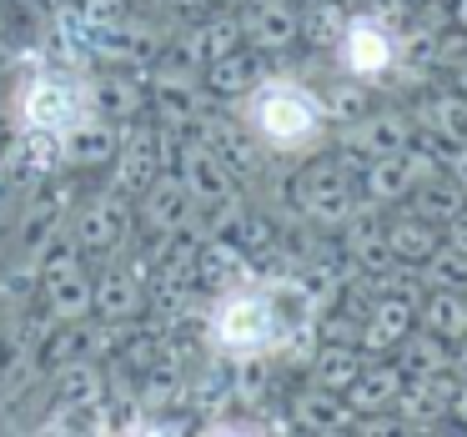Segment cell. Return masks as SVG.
I'll list each match as a JSON object with an SVG mask.
<instances>
[{"mask_svg": "<svg viewBox=\"0 0 467 437\" xmlns=\"http://www.w3.org/2000/svg\"><path fill=\"white\" fill-rule=\"evenodd\" d=\"M236 16H242V36L256 56H282L302 46V5L296 0H246Z\"/></svg>", "mask_w": 467, "mask_h": 437, "instance_id": "cell-9", "label": "cell"}, {"mask_svg": "<svg viewBox=\"0 0 467 437\" xmlns=\"http://www.w3.org/2000/svg\"><path fill=\"white\" fill-rule=\"evenodd\" d=\"M286 407H292L286 422H292L296 432H317V437L352 432V422H357L347 392H332V387H317V382H306L302 392H292V402H286Z\"/></svg>", "mask_w": 467, "mask_h": 437, "instance_id": "cell-14", "label": "cell"}, {"mask_svg": "<svg viewBox=\"0 0 467 437\" xmlns=\"http://www.w3.org/2000/svg\"><path fill=\"white\" fill-rule=\"evenodd\" d=\"M196 196L186 192V182L176 172H156L151 182L141 186V222L151 226L156 236H182V232H192V222H196Z\"/></svg>", "mask_w": 467, "mask_h": 437, "instance_id": "cell-11", "label": "cell"}, {"mask_svg": "<svg viewBox=\"0 0 467 437\" xmlns=\"http://www.w3.org/2000/svg\"><path fill=\"white\" fill-rule=\"evenodd\" d=\"M402 5H407V11H417V5H432V0H402Z\"/></svg>", "mask_w": 467, "mask_h": 437, "instance_id": "cell-36", "label": "cell"}, {"mask_svg": "<svg viewBox=\"0 0 467 437\" xmlns=\"http://www.w3.org/2000/svg\"><path fill=\"white\" fill-rule=\"evenodd\" d=\"M417 327V302L412 297H392V292H367L362 307V332H357V347L372 357H392L397 342Z\"/></svg>", "mask_w": 467, "mask_h": 437, "instance_id": "cell-10", "label": "cell"}, {"mask_svg": "<svg viewBox=\"0 0 467 437\" xmlns=\"http://www.w3.org/2000/svg\"><path fill=\"white\" fill-rule=\"evenodd\" d=\"M56 146H61V161L101 172V166H111L116 151H121V131H116V121H106V116H86L81 126L56 136Z\"/></svg>", "mask_w": 467, "mask_h": 437, "instance_id": "cell-19", "label": "cell"}, {"mask_svg": "<svg viewBox=\"0 0 467 437\" xmlns=\"http://www.w3.org/2000/svg\"><path fill=\"white\" fill-rule=\"evenodd\" d=\"M442 172L467 192V141H462V146H442Z\"/></svg>", "mask_w": 467, "mask_h": 437, "instance_id": "cell-29", "label": "cell"}, {"mask_svg": "<svg viewBox=\"0 0 467 437\" xmlns=\"http://www.w3.org/2000/svg\"><path fill=\"white\" fill-rule=\"evenodd\" d=\"M126 226H131V212H126L121 196L116 192L91 196V202L81 206V216H76V246H81V256L116 252V246L126 242Z\"/></svg>", "mask_w": 467, "mask_h": 437, "instance_id": "cell-16", "label": "cell"}, {"mask_svg": "<svg viewBox=\"0 0 467 437\" xmlns=\"http://www.w3.org/2000/svg\"><path fill=\"white\" fill-rule=\"evenodd\" d=\"M447 422H452V427H462V432H467V382H457L452 407H447Z\"/></svg>", "mask_w": 467, "mask_h": 437, "instance_id": "cell-30", "label": "cell"}, {"mask_svg": "<svg viewBox=\"0 0 467 437\" xmlns=\"http://www.w3.org/2000/svg\"><path fill=\"white\" fill-rule=\"evenodd\" d=\"M417 327L437 332L442 342H462L467 337V292H452V286H422V297H417Z\"/></svg>", "mask_w": 467, "mask_h": 437, "instance_id": "cell-23", "label": "cell"}, {"mask_svg": "<svg viewBox=\"0 0 467 437\" xmlns=\"http://www.w3.org/2000/svg\"><path fill=\"white\" fill-rule=\"evenodd\" d=\"M407 111H412L417 131L432 136V141H442V146L467 141V96L457 91V86H447V76L417 86V91L407 96Z\"/></svg>", "mask_w": 467, "mask_h": 437, "instance_id": "cell-8", "label": "cell"}, {"mask_svg": "<svg viewBox=\"0 0 467 437\" xmlns=\"http://www.w3.org/2000/svg\"><path fill=\"white\" fill-rule=\"evenodd\" d=\"M422 286H452V292H467V246L462 242L437 246V252L422 262Z\"/></svg>", "mask_w": 467, "mask_h": 437, "instance_id": "cell-27", "label": "cell"}, {"mask_svg": "<svg viewBox=\"0 0 467 437\" xmlns=\"http://www.w3.org/2000/svg\"><path fill=\"white\" fill-rule=\"evenodd\" d=\"M296 327H317V322H296L282 307V286L262 282V286H226L206 312V337L216 352L226 357H256V352H282L292 342Z\"/></svg>", "mask_w": 467, "mask_h": 437, "instance_id": "cell-2", "label": "cell"}, {"mask_svg": "<svg viewBox=\"0 0 467 437\" xmlns=\"http://www.w3.org/2000/svg\"><path fill=\"white\" fill-rule=\"evenodd\" d=\"M367 357L372 352H362L357 342H327L322 337V347L306 357V382L332 387V392H347V387L357 382V372L367 367Z\"/></svg>", "mask_w": 467, "mask_h": 437, "instance_id": "cell-22", "label": "cell"}, {"mask_svg": "<svg viewBox=\"0 0 467 437\" xmlns=\"http://www.w3.org/2000/svg\"><path fill=\"white\" fill-rule=\"evenodd\" d=\"M362 166L367 161L352 156L347 146H337V151H306L302 166L292 172V192H286L292 196V212L302 222H312L317 232H337L362 206V182H357Z\"/></svg>", "mask_w": 467, "mask_h": 437, "instance_id": "cell-3", "label": "cell"}, {"mask_svg": "<svg viewBox=\"0 0 467 437\" xmlns=\"http://www.w3.org/2000/svg\"><path fill=\"white\" fill-rule=\"evenodd\" d=\"M397 367H402L407 377H427V372H447L452 367V342H442L437 332H427V327H412V332L397 342Z\"/></svg>", "mask_w": 467, "mask_h": 437, "instance_id": "cell-25", "label": "cell"}, {"mask_svg": "<svg viewBox=\"0 0 467 437\" xmlns=\"http://www.w3.org/2000/svg\"><path fill=\"white\" fill-rule=\"evenodd\" d=\"M236 46H246L242 16H236V5H216L212 16H202V21H196L192 31H186L182 41L171 46V56H182V61H192L196 71H202L206 61H216V56L236 51Z\"/></svg>", "mask_w": 467, "mask_h": 437, "instance_id": "cell-13", "label": "cell"}, {"mask_svg": "<svg viewBox=\"0 0 467 437\" xmlns=\"http://www.w3.org/2000/svg\"><path fill=\"white\" fill-rule=\"evenodd\" d=\"M266 71H262V61H256L252 46H236V51H226V56H216V61L202 66V86H206V96H216V101H242Z\"/></svg>", "mask_w": 467, "mask_h": 437, "instance_id": "cell-20", "label": "cell"}, {"mask_svg": "<svg viewBox=\"0 0 467 437\" xmlns=\"http://www.w3.org/2000/svg\"><path fill=\"white\" fill-rule=\"evenodd\" d=\"M171 156H176V176L186 182V192L196 196V206H202V212L226 206V202H236V196H242V176H236L232 166H226L196 131L192 136L176 131V151Z\"/></svg>", "mask_w": 467, "mask_h": 437, "instance_id": "cell-7", "label": "cell"}, {"mask_svg": "<svg viewBox=\"0 0 467 437\" xmlns=\"http://www.w3.org/2000/svg\"><path fill=\"white\" fill-rule=\"evenodd\" d=\"M332 136H337V146H347L352 156L372 161V156L407 151V146L417 141V121H412V111H407V101H372L362 116L332 126Z\"/></svg>", "mask_w": 467, "mask_h": 437, "instance_id": "cell-6", "label": "cell"}, {"mask_svg": "<svg viewBox=\"0 0 467 437\" xmlns=\"http://www.w3.org/2000/svg\"><path fill=\"white\" fill-rule=\"evenodd\" d=\"M91 96H96V116H106V121H131V116L146 106V96L136 91L131 81H121V76L91 86Z\"/></svg>", "mask_w": 467, "mask_h": 437, "instance_id": "cell-28", "label": "cell"}, {"mask_svg": "<svg viewBox=\"0 0 467 437\" xmlns=\"http://www.w3.org/2000/svg\"><path fill=\"white\" fill-rule=\"evenodd\" d=\"M447 242H462L467 246V212H462V222H457V226H447Z\"/></svg>", "mask_w": 467, "mask_h": 437, "instance_id": "cell-34", "label": "cell"}, {"mask_svg": "<svg viewBox=\"0 0 467 437\" xmlns=\"http://www.w3.org/2000/svg\"><path fill=\"white\" fill-rule=\"evenodd\" d=\"M402 206H412L417 216H427V222H437L447 232V226H457L462 222V212H467V192L452 182L447 172H437V176H427L422 186H417L412 196H407Z\"/></svg>", "mask_w": 467, "mask_h": 437, "instance_id": "cell-24", "label": "cell"}, {"mask_svg": "<svg viewBox=\"0 0 467 437\" xmlns=\"http://www.w3.org/2000/svg\"><path fill=\"white\" fill-rule=\"evenodd\" d=\"M16 116L26 131H46V136H66L71 126H81L86 116H96V96L81 76L66 71H36L16 96Z\"/></svg>", "mask_w": 467, "mask_h": 437, "instance_id": "cell-5", "label": "cell"}, {"mask_svg": "<svg viewBox=\"0 0 467 437\" xmlns=\"http://www.w3.org/2000/svg\"><path fill=\"white\" fill-rule=\"evenodd\" d=\"M442 242H447L442 226L427 222V216H417L412 206H392V212H387V246H392V262H407V266L422 272V262Z\"/></svg>", "mask_w": 467, "mask_h": 437, "instance_id": "cell-18", "label": "cell"}, {"mask_svg": "<svg viewBox=\"0 0 467 437\" xmlns=\"http://www.w3.org/2000/svg\"><path fill=\"white\" fill-rule=\"evenodd\" d=\"M347 5L342 0H327V5H312V11H302V41L317 46V51H332L337 41H342L347 31Z\"/></svg>", "mask_w": 467, "mask_h": 437, "instance_id": "cell-26", "label": "cell"}, {"mask_svg": "<svg viewBox=\"0 0 467 437\" xmlns=\"http://www.w3.org/2000/svg\"><path fill=\"white\" fill-rule=\"evenodd\" d=\"M296 5H302V11H312V5H327V0H296Z\"/></svg>", "mask_w": 467, "mask_h": 437, "instance_id": "cell-35", "label": "cell"}, {"mask_svg": "<svg viewBox=\"0 0 467 437\" xmlns=\"http://www.w3.org/2000/svg\"><path fill=\"white\" fill-rule=\"evenodd\" d=\"M342 5H347V11H352V5H362V0H342Z\"/></svg>", "mask_w": 467, "mask_h": 437, "instance_id": "cell-38", "label": "cell"}, {"mask_svg": "<svg viewBox=\"0 0 467 437\" xmlns=\"http://www.w3.org/2000/svg\"><path fill=\"white\" fill-rule=\"evenodd\" d=\"M402 56H407L402 26L387 21V16H377V11H367V5H352L342 41L332 46L337 71L357 76V81H367V86H377V91H382V86L397 76Z\"/></svg>", "mask_w": 467, "mask_h": 437, "instance_id": "cell-4", "label": "cell"}, {"mask_svg": "<svg viewBox=\"0 0 467 437\" xmlns=\"http://www.w3.org/2000/svg\"><path fill=\"white\" fill-rule=\"evenodd\" d=\"M457 377L447 372H427V377H407L402 397H397V417H402L407 432H437L447 427V407H452Z\"/></svg>", "mask_w": 467, "mask_h": 437, "instance_id": "cell-12", "label": "cell"}, {"mask_svg": "<svg viewBox=\"0 0 467 437\" xmlns=\"http://www.w3.org/2000/svg\"><path fill=\"white\" fill-rule=\"evenodd\" d=\"M212 5H242V0H212Z\"/></svg>", "mask_w": 467, "mask_h": 437, "instance_id": "cell-37", "label": "cell"}, {"mask_svg": "<svg viewBox=\"0 0 467 437\" xmlns=\"http://www.w3.org/2000/svg\"><path fill=\"white\" fill-rule=\"evenodd\" d=\"M447 86H457V91L467 96V56H462V61H457V66H452V71H447Z\"/></svg>", "mask_w": 467, "mask_h": 437, "instance_id": "cell-33", "label": "cell"}, {"mask_svg": "<svg viewBox=\"0 0 467 437\" xmlns=\"http://www.w3.org/2000/svg\"><path fill=\"white\" fill-rule=\"evenodd\" d=\"M447 21H452L457 31H467V0H447Z\"/></svg>", "mask_w": 467, "mask_h": 437, "instance_id": "cell-32", "label": "cell"}, {"mask_svg": "<svg viewBox=\"0 0 467 437\" xmlns=\"http://www.w3.org/2000/svg\"><path fill=\"white\" fill-rule=\"evenodd\" d=\"M91 312L111 327H126L146 312V292H141V276L131 272H101L96 276V302Z\"/></svg>", "mask_w": 467, "mask_h": 437, "instance_id": "cell-21", "label": "cell"}, {"mask_svg": "<svg viewBox=\"0 0 467 437\" xmlns=\"http://www.w3.org/2000/svg\"><path fill=\"white\" fill-rule=\"evenodd\" d=\"M41 297H46L51 322H86V317H91V302H96V276L86 272V256L41 272Z\"/></svg>", "mask_w": 467, "mask_h": 437, "instance_id": "cell-15", "label": "cell"}, {"mask_svg": "<svg viewBox=\"0 0 467 437\" xmlns=\"http://www.w3.org/2000/svg\"><path fill=\"white\" fill-rule=\"evenodd\" d=\"M452 377H457V382H467V337H462V342H452Z\"/></svg>", "mask_w": 467, "mask_h": 437, "instance_id": "cell-31", "label": "cell"}, {"mask_svg": "<svg viewBox=\"0 0 467 437\" xmlns=\"http://www.w3.org/2000/svg\"><path fill=\"white\" fill-rule=\"evenodd\" d=\"M242 121L262 141V151H276V156L322 151L327 136H332V116H327L322 91L296 81V76H262L242 96Z\"/></svg>", "mask_w": 467, "mask_h": 437, "instance_id": "cell-1", "label": "cell"}, {"mask_svg": "<svg viewBox=\"0 0 467 437\" xmlns=\"http://www.w3.org/2000/svg\"><path fill=\"white\" fill-rule=\"evenodd\" d=\"M407 387V372L397 367V357H367V367L357 372V382L347 387L352 412H397V397Z\"/></svg>", "mask_w": 467, "mask_h": 437, "instance_id": "cell-17", "label": "cell"}]
</instances>
